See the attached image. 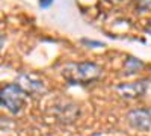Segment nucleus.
I'll list each match as a JSON object with an SVG mask.
<instances>
[{"instance_id":"obj_1","label":"nucleus","mask_w":151,"mask_h":136,"mask_svg":"<svg viewBox=\"0 0 151 136\" xmlns=\"http://www.w3.org/2000/svg\"><path fill=\"white\" fill-rule=\"evenodd\" d=\"M103 70L95 62H70L62 68V76L70 85H89L98 80Z\"/></svg>"},{"instance_id":"obj_2","label":"nucleus","mask_w":151,"mask_h":136,"mask_svg":"<svg viewBox=\"0 0 151 136\" xmlns=\"http://www.w3.org/2000/svg\"><path fill=\"white\" fill-rule=\"evenodd\" d=\"M26 103V94L17 83H9L0 88V106L6 107L11 114H18Z\"/></svg>"},{"instance_id":"obj_3","label":"nucleus","mask_w":151,"mask_h":136,"mask_svg":"<svg viewBox=\"0 0 151 136\" xmlns=\"http://www.w3.org/2000/svg\"><path fill=\"white\" fill-rule=\"evenodd\" d=\"M129 124L139 132H151V109H133L127 114Z\"/></svg>"},{"instance_id":"obj_4","label":"nucleus","mask_w":151,"mask_h":136,"mask_svg":"<svg viewBox=\"0 0 151 136\" xmlns=\"http://www.w3.org/2000/svg\"><path fill=\"white\" fill-rule=\"evenodd\" d=\"M147 91V80H139V82H127V83H121L116 86V92L122 98H139L145 94Z\"/></svg>"},{"instance_id":"obj_5","label":"nucleus","mask_w":151,"mask_h":136,"mask_svg":"<svg viewBox=\"0 0 151 136\" xmlns=\"http://www.w3.org/2000/svg\"><path fill=\"white\" fill-rule=\"evenodd\" d=\"M17 85L24 91L26 95L30 94H40L44 91V82L41 79H38L33 74H20L17 79Z\"/></svg>"},{"instance_id":"obj_6","label":"nucleus","mask_w":151,"mask_h":136,"mask_svg":"<svg viewBox=\"0 0 151 136\" xmlns=\"http://www.w3.org/2000/svg\"><path fill=\"white\" fill-rule=\"evenodd\" d=\"M144 64L141 62V60H137L134 58H129L127 60H125V68H127L129 73H136L139 71V68H142Z\"/></svg>"},{"instance_id":"obj_7","label":"nucleus","mask_w":151,"mask_h":136,"mask_svg":"<svg viewBox=\"0 0 151 136\" xmlns=\"http://www.w3.org/2000/svg\"><path fill=\"white\" fill-rule=\"evenodd\" d=\"M151 6V0H139V9H147Z\"/></svg>"},{"instance_id":"obj_8","label":"nucleus","mask_w":151,"mask_h":136,"mask_svg":"<svg viewBox=\"0 0 151 136\" xmlns=\"http://www.w3.org/2000/svg\"><path fill=\"white\" fill-rule=\"evenodd\" d=\"M52 3H53V0H40V6L41 8H48Z\"/></svg>"},{"instance_id":"obj_9","label":"nucleus","mask_w":151,"mask_h":136,"mask_svg":"<svg viewBox=\"0 0 151 136\" xmlns=\"http://www.w3.org/2000/svg\"><path fill=\"white\" fill-rule=\"evenodd\" d=\"M2 48H3V36L0 35V50H2Z\"/></svg>"}]
</instances>
